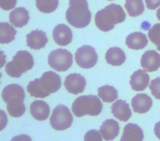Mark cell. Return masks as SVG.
Instances as JSON below:
<instances>
[{
    "mask_svg": "<svg viewBox=\"0 0 160 141\" xmlns=\"http://www.w3.org/2000/svg\"><path fill=\"white\" fill-rule=\"evenodd\" d=\"M30 112L35 119L42 121L48 118L50 109L48 104L44 101L36 100L30 105Z\"/></svg>",
    "mask_w": 160,
    "mask_h": 141,
    "instance_id": "18",
    "label": "cell"
},
{
    "mask_svg": "<svg viewBox=\"0 0 160 141\" xmlns=\"http://www.w3.org/2000/svg\"><path fill=\"white\" fill-rule=\"evenodd\" d=\"M156 16L158 20L160 21V7L156 11Z\"/></svg>",
    "mask_w": 160,
    "mask_h": 141,
    "instance_id": "33",
    "label": "cell"
},
{
    "mask_svg": "<svg viewBox=\"0 0 160 141\" xmlns=\"http://www.w3.org/2000/svg\"><path fill=\"white\" fill-rule=\"evenodd\" d=\"M98 96L104 102H112L118 99V91L113 87L105 85L98 89Z\"/></svg>",
    "mask_w": 160,
    "mask_h": 141,
    "instance_id": "24",
    "label": "cell"
},
{
    "mask_svg": "<svg viewBox=\"0 0 160 141\" xmlns=\"http://www.w3.org/2000/svg\"><path fill=\"white\" fill-rule=\"evenodd\" d=\"M105 59L108 64L114 66H119L125 62L126 55L121 48L112 47L107 51Z\"/></svg>",
    "mask_w": 160,
    "mask_h": 141,
    "instance_id": "22",
    "label": "cell"
},
{
    "mask_svg": "<svg viewBox=\"0 0 160 141\" xmlns=\"http://www.w3.org/2000/svg\"><path fill=\"white\" fill-rule=\"evenodd\" d=\"M125 19L126 14L122 7L112 3L96 12L94 21L99 29L108 32L112 30L115 24L122 22Z\"/></svg>",
    "mask_w": 160,
    "mask_h": 141,
    "instance_id": "3",
    "label": "cell"
},
{
    "mask_svg": "<svg viewBox=\"0 0 160 141\" xmlns=\"http://www.w3.org/2000/svg\"><path fill=\"white\" fill-rule=\"evenodd\" d=\"M111 112L114 117L121 121L126 122L131 116L129 105L125 100H117L111 106Z\"/></svg>",
    "mask_w": 160,
    "mask_h": 141,
    "instance_id": "17",
    "label": "cell"
},
{
    "mask_svg": "<svg viewBox=\"0 0 160 141\" xmlns=\"http://www.w3.org/2000/svg\"><path fill=\"white\" fill-rule=\"evenodd\" d=\"M148 43V41L146 34L141 32H132L126 39V44L131 49H142L147 46Z\"/></svg>",
    "mask_w": 160,
    "mask_h": 141,
    "instance_id": "21",
    "label": "cell"
},
{
    "mask_svg": "<svg viewBox=\"0 0 160 141\" xmlns=\"http://www.w3.org/2000/svg\"><path fill=\"white\" fill-rule=\"evenodd\" d=\"M152 105L151 98L146 94H138L131 100V106L136 113L144 114L150 110Z\"/></svg>",
    "mask_w": 160,
    "mask_h": 141,
    "instance_id": "13",
    "label": "cell"
},
{
    "mask_svg": "<svg viewBox=\"0 0 160 141\" xmlns=\"http://www.w3.org/2000/svg\"><path fill=\"white\" fill-rule=\"evenodd\" d=\"M72 111L78 117L86 115H98L102 109L100 99L96 95H81L76 98L72 105Z\"/></svg>",
    "mask_w": 160,
    "mask_h": 141,
    "instance_id": "5",
    "label": "cell"
},
{
    "mask_svg": "<svg viewBox=\"0 0 160 141\" xmlns=\"http://www.w3.org/2000/svg\"><path fill=\"white\" fill-rule=\"evenodd\" d=\"M48 64L51 67L57 71H66L72 66V55L66 49L54 50L48 56Z\"/></svg>",
    "mask_w": 160,
    "mask_h": 141,
    "instance_id": "8",
    "label": "cell"
},
{
    "mask_svg": "<svg viewBox=\"0 0 160 141\" xmlns=\"http://www.w3.org/2000/svg\"><path fill=\"white\" fill-rule=\"evenodd\" d=\"M99 132L105 140H112L119 134V124L114 119H107L102 122Z\"/></svg>",
    "mask_w": 160,
    "mask_h": 141,
    "instance_id": "16",
    "label": "cell"
},
{
    "mask_svg": "<svg viewBox=\"0 0 160 141\" xmlns=\"http://www.w3.org/2000/svg\"><path fill=\"white\" fill-rule=\"evenodd\" d=\"M2 98L7 104V110L11 116L19 117L24 114L25 93L21 85L11 84L6 86L2 92Z\"/></svg>",
    "mask_w": 160,
    "mask_h": 141,
    "instance_id": "2",
    "label": "cell"
},
{
    "mask_svg": "<svg viewBox=\"0 0 160 141\" xmlns=\"http://www.w3.org/2000/svg\"><path fill=\"white\" fill-rule=\"evenodd\" d=\"M66 12L67 21L73 27L83 28L90 22L91 13L86 0H69Z\"/></svg>",
    "mask_w": 160,
    "mask_h": 141,
    "instance_id": "4",
    "label": "cell"
},
{
    "mask_svg": "<svg viewBox=\"0 0 160 141\" xmlns=\"http://www.w3.org/2000/svg\"><path fill=\"white\" fill-rule=\"evenodd\" d=\"M108 1H112V0H108Z\"/></svg>",
    "mask_w": 160,
    "mask_h": 141,
    "instance_id": "34",
    "label": "cell"
},
{
    "mask_svg": "<svg viewBox=\"0 0 160 141\" xmlns=\"http://www.w3.org/2000/svg\"><path fill=\"white\" fill-rule=\"evenodd\" d=\"M52 37L54 41L59 46H64L69 44L72 39L71 29L64 24L57 25L53 29Z\"/></svg>",
    "mask_w": 160,
    "mask_h": 141,
    "instance_id": "12",
    "label": "cell"
},
{
    "mask_svg": "<svg viewBox=\"0 0 160 141\" xmlns=\"http://www.w3.org/2000/svg\"><path fill=\"white\" fill-rule=\"evenodd\" d=\"M124 6L128 14L131 17L138 16L144 11L142 0H126Z\"/></svg>",
    "mask_w": 160,
    "mask_h": 141,
    "instance_id": "25",
    "label": "cell"
},
{
    "mask_svg": "<svg viewBox=\"0 0 160 141\" xmlns=\"http://www.w3.org/2000/svg\"><path fill=\"white\" fill-rule=\"evenodd\" d=\"M86 84L83 76L78 73L70 74L66 76L64 80V86L68 92L78 94L84 91Z\"/></svg>",
    "mask_w": 160,
    "mask_h": 141,
    "instance_id": "10",
    "label": "cell"
},
{
    "mask_svg": "<svg viewBox=\"0 0 160 141\" xmlns=\"http://www.w3.org/2000/svg\"><path fill=\"white\" fill-rule=\"evenodd\" d=\"M149 82V75L144 70L141 69L133 72L129 81L131 89L135 91L144 90L148 86Z\"/></svg>",
    "mask_w": 160,
    "mask_h": 141,
    "instance_id": "15",
    "label": "cell"
},
{
    "mask_svg": "<svg viewBox=\"0 0 160 141\" xmlns=\"http://www.w3.org/2000/svg\"><path fill=\"white\" fill-rule=\"evenodd\" d=\"M98 54L92 47L82 46L78 49L75 53L77 64L83 69H90L95 66L98 61Z\"/></svg>",
    "mask_w": 160,
    "mask_h": 141,
    "instance_id": "9",
    "label": "cell"
},
{
    "mask_svg": "<svg viewBox=\"0 0 160 141\" xmlns=\"http://www.w3.org/2000/svg\"><path fill=\"white\" fill-rule=\"evenodd\" d=\"M58 4V0H36L37 8L43 13L54 12L57 9Z\"/></svg>",
    "mask_w": 160,
    "mask_h": 141,
    "instance_id": "26",
    "label": "cell"
},
{
    "mask_svg": "<svg viewBox=\"0 0 160 141\" xmlns=\"http://www.w3.org/2000/svg\"><path fill=\"white\" fill-rule=\"evenodd\" d=\"M27 46L32 49H40L45 47L48 41L46 33L39 29L32 31L26 35Z\"/></svg>",
    "mask_w": 160,
    "mask_h": 141,
    "instance_id": "14",
    "label": "cell"
},
{
    "mask_svg": "<svg viewBox=\"0 0 160 141\" xmlns=\"http://www.w3.org/2000/svg\"><path fill=\"white\" fill-rule=\"evenodd\" d=\"M17 0H0V7L5 11H9L15 7Z\"/></svg>",
    "mask_w": 160,
    "mask_h": 141,
    "instance_id": "30",
    "label": "cell"
},
{
    "mask_svg": "<svg viewBox=\"0 0 160 141\" xmlns=\"http://www.w3.org/2000/svg\"><path fill=\"white\" fill-rule=\"evenodd\" d=\"M61 80L58 74L53 71L44 72L41 78L30 81L27 90L30 95L36 98H45L57 92L61 87Z\"/></svg>",
    "mask_w": 160,
    "mask_h": 141,
    "instance_id": "1",
    "label": "cell"
},
{
    "mask_svg": "<svg viewBox=\"0 0 160 141\" xmlns=\"http://www.w3.org/2000/svg\"><path fill=\"white\" fill-rule=\"evenodd\" d=\"M141 65L146 72H154L160 67V54L154 50L146 51L141 59Z\"/></svg>",
    "mask_w": 160,
    "mask_h": 141,
    "instance_id": "11",
    "label": "cell"
},
{
    "mask_svg": "<svg viewBox=\"0 0 160 141\" xmlns=\"http://www.w3.org/2000/svg\"><path fill=\"white\" fill-rule=\"evenodd\" d=\"M85 141H101L102 137L96 130H91L88 131L84 136Z\"/></svg>",
    "mask_w": 160,
    "mask_h": 141,
    "instance_id": "29",
    "label": "cell"
},
{
    "mask_svg": "<svg viewBox=\"0 0 160 141\" xmlns=\"http://www.w3.org/2000/svg\"><path fill=\"white\" fill-rule=\"evenodd\" d=\"M154 131L156 136L160 140V121L155 124Z\"/></svg>",
    "mask_w": 160,
    "mask_h": 141,
    "instance_id": "32",
    "label": "cell"
},
{
    "mask_svg": "<svg viewBox=\"0 0 160 141\" xmlns=\"http://www.w3.org/2000/svg\"><path fill=\"white\" fill-rule=\"evenodd\" d=\"M147 8L154 10L160 6V0H145Z\"/></svg>",
    "mask_w": 160,
    "mask_h": 141,
    "instance_id": "31",
    "label": "cell"
},
{
    "mask_svg": "<svg viewBox=\"0 0 160 141\" xmlns=\"http://www.w3.org/2000/svg\"><path fill=\"white\" fill-rule=\"evenodd\" d=\"M34 59L27 51H19L13 56L12 60L6 64L5 70L11 77L19 78L23 73L32 69Z\"/></svg>",
    "mask_w": 160,
    "mask_h": 141,
    "instance_id": "6",
    "label": "cell"
},
{
    "mask_svg": "<svg viewBox=\"0 0 160 141\" xmlns=\"http://www.w3.org/2000/svg\"><path fill=\"white\" fill-rule=\"evenodd\" d=\"M9 21L16 27H22L29 19V12L24 7L15 8L9 14Z\"/></svg>",
    "mask_w": 160,
    "mask_h": 141,
    "instance_id": "20",
    "label": "cell"
},
{
    "mask_svg": "<svg viewBox=\"0 0 160 141\" xmlns=\"http://www.w3.org/2000/svg\"><path fill=\"white\" fill-rule=\"evenodd\" d=\"M16 30L8 22L0 23V43L8 44L12 42L16 34Z\"/></svg>",
    "mask_w": 160,
    "mask_h": 141,
    "instance_id": "23",
    "label": "cell"
},
{
    "mask_svg": "<svg viewBox=\"0 0 160 141\" xmlns=\"http://www.w3.org/2000/svg\"><path fill=\"white\" fill-rule=\"evenodd\" d=\"M148 37L160 51V23L155 24L148 32Z\"/></svg>",
    "mask_w": 160,
    "mask_h": 141,
    "instance_id": "27",
    "label": "cell"
},
{
    "mask_svg": "<svg viewBox=\"0 0 160 141\" xmlns=\"http://www.w3.org/2000/svg\"><path fill=\"white\" fill-rule=\"evenodd\" d=\"M149 89L151 94L156 99L160 100V77H158L151 81Z\"/></svg>",
    "mask_w": 160,
    "mask_h": 141,
    "instance_id": "28",
    "label": "cell"
},
{
    "mask_svg": "<svg viewBox=\"0 0 160 141\" xmlns=\"http://www.w3.org/2000/svg\"><path fill=\"white\" fill-rule=\"evenodd\" d=\"M72 121L73 117L69 109L62 104H59L54 109L50 117V124L56 130L69 128Z\"/></svg>",
    "mask_w": 160,
    "mask_h": 141,
    "instance_id": "7",
    "label": "cell"
},
{
    "mask_svg": "<svg viewBox=\"0 0 160 141\" xmlns=\"http://www.w3.org/2000/svg\"><path fill=\"white\" fill-rule=\"evenodd\" d=\"M144 139L142 130L132 123L128 124L124 128L121 141H142Z\"/></svg>",
    "mask_w": 160,
    "mask_h": 141,
    "instance_id": "19",
    "label": "cell"
}]
</instances>
